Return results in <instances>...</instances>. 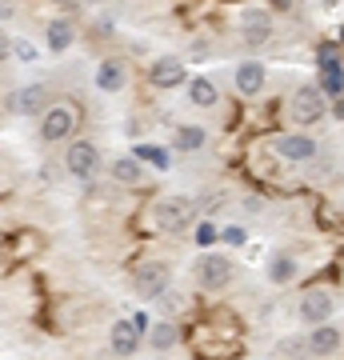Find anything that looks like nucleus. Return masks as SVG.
I'll return each instance as SVG.
<instances>
[{
  "mask_svg": "<svg viewBox=\"0 0 344 360\" xmlns=\"http://www.w3.org/2000/svg\"><path fill=\"white\" fill-rule=\"evenodd\" d=\"M153 220H156L160 232H180V229H189L192 220H196V205H192L189 196H168V200L156 205Z\"/></svg>",
  "mask_w": 344,
  "mask_h": 360,
  "instance_id": "1",
  "label": "nucleus"
},
{
  "mask_svg": "<svg viewBox=\"0 0 344 360\" xmlns=\"http://www.w3.org/2000/svg\"><path fill=\"white\" fill-rule=\"evenodd\" d=\"M320 116H324V92L317 84H305L293 96V120L296 124H317Z\"/></svg>",
  "mask_w": 344,
  "mask_h": 360,
  "instance_id": "2",
  "label": "nucleus"
},
{
  "mask_svg": "<svg viewBox=\"0 0 344 360\" xmlns=\"http://www.w3.org/2000/svg\"><path fill=\"white\" fill-rule=\"evenodd\" d=\"M64 165H68V172H72V176L89 180L92 172H96V165H101V153H96V144L77 141V144H68V156H64Z\"/></svg>",
  "mask_w": 344,
  "mask_h": 360,
  "instance_id": "3",
  "label": "nucleus"
},
{
  "mask_svg": "<svg viewBox=\"0 0 344 360\" xmlns=\"http://www.w3.org/2000/svg\"><path fill=\"white\" fill-rule=\"evenodd\" d=\"M136 288H141L144 300L168 292V264L165 260H144V269L136 272Z\"/></svg>",
  "mask_w": 344,
  "mask_h": 360,
  "instance_id": "4",
  "label": "nucleus"
},
{
  "mask_svg": "<svg viewBox=\"0 0 344 360\" xmlns=\"http://www.w3.org/2000/svg\"><path fill=\"white\" fill-rule=\"evenodd\" d=\"M241 37L244 44H265L268 37H272V16L265 13V8H244L241 13Z\"/></svg>",
  "mask_w": 344,
  "mask_h": 360,
  "instance_id": "5",
  "label": "nucleus"
},
{
  "mask_svg": "<svg viewBox=\"0 0 344 360\" xmlns=\"http://www.w3.org/2000/svg\"><path fill=\"white\" fill-rule=\"evenodd\" d=\"M332 316V292H324V288H312V292H305V300H300V321L305 324H324Z\"/></svg>",
  "mask_w": 344,
  "mask_h": 360,
  "instance_id": "6",
  "label": "nucleus"
},
{
  "mask_svg": "<svg viewBox=\"0 0 344 360\" xmlns=\"http://www.w3.org/2000/svg\"><path fill=\"white\" fill-rule=\"evenodd\" d=\"M276 153H281L284 160H300V165H305V160H312V156H317V141H312V136H305V132H288V136H281V141H276Z\"/></svg>",
  "mask_w": 344,
  "mask_h": 360,
  "instance_id": "7",
  "label": "nucleus"
},
{
  "mask_svg": "<svg viewBox=\"0 0 344 360\" xmlns=\"http://www.w3.org/2000/svg\"><path fill=\"white\" fill-rule=\"evenodd\" d=\"M72 124H77V116L68 112V108H49L44 120H40V136L44 141H64L72 132Z\"/></svg>",
  "mask_w": 344,
  "mask_h": 360,
  "instance_id": "8",
  "label": "nucleus"
},
{
  "mask_svg": "<svg viewBox=\"0 0 344 360\" xmlns=\"http://www.w3.org/2000/svg\"><path fill=\"white\" fill-rule=\"evenodd\" d=\"M196 276H200V284L212 292V288H224V284L232 281V264L224 257H208V260H200Z\"/></svg>",
  "mask_w": 344,
  "mask_h": 360,
  "instance_id": "9",
  "label": "nucleus"
},
{
  "mask_svg": "<svg viewBox=\"0 0 344 360\" xmlns=\"http://www.w3.org/2000/svg\"><path fill=\"white\" fill-rule=\"evenodd\" d=\"M44 101H49V92L40 89V84H28V89H20V92H13V96H8V112L32 116V112H40V108H44Z\"/></svg>",
  "mask_w": 344,
  "mask_h": 360,
  "instance_id": "10",
  "label": "nucleus"
},
{
  "mask_svg": "<svg viewBox=\"0 0 344 360\" xmlns=\"http://www.w3.org/2000/svg\"><path fill=\"white\" fill-rule=\"evenodd\" d=\"M148 80H153L156 89H177L180 80H184V65H180L177 56H160L153 65V72H148Z\"/></svg>",
  "mask_w": 344,
  "mask_h": 360,
  "instance_id": "11",
  "label": "nucleus"
},
{
  "mask_svg": "<svg viewBox=\"0 0 344 360\" xmlns=\"http://www.w3.org/2000/svg\"><path fill=\"white\" fill-rule=\"evenodd\" d=\"M141 328H136V324L132 321H116L113 324V336H108V340H113V352L116 356H132V352H136V345H141Z\"/></svg>",
  "mask_w": 344,
  "mask_h": 360,
  "instance_id": "12",
  "label": "nucleus"
},
{
  "mask_svg": "<svg viewBox=\"0 0 344 360\" xmlns=\"http://www.w3.org/2000/svg\"><path fill=\"white\" fill-rule=\"evenodd\" d=\"M236 89H241L244 96H253V92L265 89V65H256V60H244V65L236 68Z\"/></svg>",
  "mask_w": 344,
  "mask_h": 360,
  "instance_id": "13",
  "label": "nucleus"
},
{
  "mask_svg": "<svg viewBox=\"0 0 344 360\" xmlns=\"http://www.w3.org/2000/svg\"><path fill=\"white\" fill-rule=\"evenodd\" d=\"M336 348H340V333H336L332 324H320L317 333L308 336V352H312V356H329Z\"/></svg>",
  "mask_w": 344,
  "mask_h": 360,
  "instance_id": "14",
  "label": "nucleus"
},
{
  "mask_svg": "<svg viewBox=\"0 0 344 360\" xmlns=\"http://www.w3.org/2000/svg\"><path fill=\"white\" fill-rule=\"evenodd\" d=\"M320 92H336V96L344 92V68H340V60H332V56L320 60Z\"/></svg>",
  "mask_w": 344,
  "mask_h": 360,
  "instance_id": "15",
  "label": "nucleus"
},
{
  "mask_svg": "<svg viewBox=\"0 0 344 360\" xmlns=\"http://www.w3.org/2000/svg\"><path fill=\"white\" fill-rule=\"evenodd\" d=\"M96 84H101L104 92H116L125 84V65H120V60H104L101 72H96Z\"/></svg>",
  "mask_w": 344,
  "mask_h": 360,
  "instance_id": "16",
  "label": "nucleus"
},
{
  "mask_svg": "<svg viewBox=\"0 0 344 360\" xmlns=\"http://www.w3.org/2000/svg\"><path fill=\"white\" fill-rule=\"evenodd\" d=\"M189 96H192V104L208 108V104H217V84H212V80H204V77H196L189 84Z\"/></svg>",
  "mask_w": 344,
  "mask_h": 360,
  "instance_id": "17",
  "label": "nucleus"
},
{
  "mask_svg": "<svg viewBox=\"0 0 344 360\" xmlns=\"http://www.w3.org/2000/svg\"><path fill=\"white\" fill-rule=\"evenodd\" d=\"M113 180H120V184H136L141 180V165L132 160V156H120V160H113Z\"/></svg>",
  "mask_w": 344,
  "mask_h": 360,
  "instance_id": "18",
  "label": "nucleus"
},
{
  "mask_svg": "<svg viewBox=\"0 0 344 360\" xmlns=\"http://www.w3.org/2000/svg\"><path fill=\"white\" fill-rule=\"evenodd\" d=\"M200 144H204V129H200V124H184V129L177 132V148H180V153H196Z\"/></svg>",
  "mask_w": 344,
  "mask_h": 360,
  "instance_id": "19",
  "label": "nucleus"
},
{
  "mask_svg": "<svg viewBox=\"0 0 344 360\" xmlns=\"http://www.w3.org/2000/svg\"><path fill=\"white\" fill-rule=\"evenodd\" d=\"M68 44H72V25H68V20H52L49 25V49H68Z\"/></svg>",
  "mask_w": 344,
  "mask_h": 360,
  "instance_id": "20",
  "label": "nucleus"
},
{
  "mask_svg": "<svg viewBox=\"0 0 344 360\" xmlns=\"http://www.w3.org/2000/svg\"><path fill=\"white\" fill-rule=\"evenodd\" d=\"M268 276L276 284H288L296 276V260L293 257H272V264H268Z\"/></svg>",
  "mask_w": 344,
  "mask_h": 360,
  "instance_id": "21",
  "label": "nucleus"
},
{
  "mask_svg": "<svg viewBox=\"0 0 344 360\" xmlns=\"http://www.w3.org/2000/svg\"><path fill=\"white\" fill-rule=\"evenodd\" d=\"M177 340V324H153V345L156 348H168Z\"/></svg>",
  "mask_w": 344,
  "mask_h": 360,
  "instance_id": "22",
  "label": "nucleus"
},
{
  "mask_svg": "<svg viewBox=\"0 0 344 360\" xmlns=\"http://www.w3.org/2000/svg\"><path fill=\"white\" fill-rule=\"evenodd\" d=\"M136 156H141V160H153L156 168H168V153H160V148H144L141 144V153Z\"/></svg>",
  "mask_w": 344,
  "mask_h": 360,
  "instance_id": "23",
  "label": "nucleus"
},
{
  "mask_svg": "<svg viewBox=\"0 0 344 360\" xmlns=\"http://www.w3.org/2000/svg\"><path fill=\"white\" fill-rule=\"evenodd\" d=\"M217 236H220V232H217V224H200V232H196V240H200V245H212Z\"/></svg>",
  "mask_w": 344,
  "mask_h": 360,
  "instance_id": "24",
  "label": "nucleus"
},
{
  "mask_svg": "<svg viewBox=\"0 0 344 360\" xmlns=\"http://www.w3.org/2000/svg\"><path fill=\"white\" fill-rule=\"evenodd\" d=\"M220 236H224L229 245H244V229H236V224H232V229H224Z\"/></svg>",
  "mask_w": 344,
  "mask_h": 360,
  "instance_id": "25",
  "label": "nucleus"
}]
</instances>
